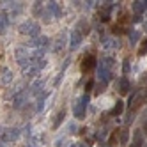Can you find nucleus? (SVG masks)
<instances>
[{
    "label": "nucleus",
    "mask_w": 147,
    "mask_h": 147,
    "mask_svg": "<svg viewBox=\"0 0 147 147\" xmlns=\"http://www.w3.org/2000/svg\"><path fill=\"white\" fill-rule=\"evenodd\" d=\"M133 11L140 16L144 13H147V0H136V2H133Z\"/></svg>",
    "instance_id": "9"
},
{
    "label": "nucleus",
    "mask_w": 147,
    "mask_h": 147,
    "mask_svg": "<svg viewBox=\"0 0 147 147\" xmlns=\"http://www.w3.org/2000/svg\"><path fill=\"white\" fill-rule=\"evenodd\" d=\"M66 46V34H60L59 39L55 41V46H53V51H60L62 48Z\"/></svg>",
    "instance_id": "20"
},
{
    "label": "nucleus",
    "mask_w": 147,
    "mask_h": 147,
    "mask_svg": "<svg viewBox=\"0 0 147 147\" xmlns=\"http://www.w3.org/2000/svg\"><path fill=\"white\" fill-rule=\"evenodd\" d=\"M119 133H121V136H119L121 145H126V144H128V140H129V131L128 129H121Z\"/></svg>",
    "instance_id": "23"
},
{
    "label": "nucleus",
    "mask_w": 147,
    "mask_h": 147,
    "mask_svg": "<svg viewBox=\"0 0 147 147\" xmlns=\"http://www.w3.org/2000/svg\"><path fill=\"white\" fill-rule=\"evenodd\" d=\"M135 140L133 142H138V144H144V133H142V129H135Z\"/></svg>",
    "instance_id": "27"
},
{
    "label": "nucleus",
    "mask_w": 147,
    "mask_h": 147,
    "mask_svg": "<svg viewBox=\"0 0 147 147\" xmlns=\"http://www.w3.org/2000/svg\"><path fill=\"white\" fill-rule=\"evenodd\" d=\"M13 80H14L13 71H11V69H4L2 76H0V83H2V85H11V83H13Z\"/></svg>",
    "instance_id": "10"
},
{
    "label": "nucleus",
    "mask_w": 147,
    "mask_h": 147,
    "mask_svg": "<svg viewBox=\"0 0 147 147\" xmlns=\"http://www.w3.org/2000/svg\"><path fill=\"white\" fill-rule=\"evenodd\" d=\"M142 131H144V135H147V121L144 122V128H142Z\"/></svg>",
    "instance_id": "38"
},
{
    "label": "nucleus",
    "mask_w": 147,
    "mask_h": 147,
    "mask_svg": "<svg viewBox=\"0 0 147 147\" xmlns=\"http://www.w3.org/2000/svg\"><path fill=\"white\" fill-rule=\"evenodd\" d=\"M89 101H90V96H89V94H83V96L80 98V103L83 105V107H87V105H89Z\"/></svg>",
    "instance_id": "31"
},
{
    "label": "nucleus",
    "mask_w": 147,
    "mask_h": 147,
    "mask_svg": "<svg viewBox=\"0 0 147 147\" xmlns=\"http://www.w3.org/2000/svg\"><path fill=\"white\" fill-rule=\"evenodd\" d=\"M126 22H129V16H128V14H124V13H121V16H119V25L122 27Z\"/></svg>",
    "instance_id": "30"
},
{
    "label": "nucleus",
    "mask_w": 147,
    "mask_h": 147,
    "mask_svg": "<svg viewBox=\"0 0 147 147\" xmlns=\"http://www.w3.org/2000/svg\"><path fill=\"white\" fill-rule=\"evenodd\" d=\"M82 39H83V36L78 32L76 28L71 30V34H69V48H71V50H76V48L82 45Z\"/></svg>",
    "instance_id": "5"
},
{
    "label": "nucleus",
    "mask_w": 147,
    "mask_h": 147,
    "mask_svg": "<svg viewBox=\"0 0 147 147\" xmlns=\"http://www.w3.org/2000/svg\"><path fill=\"white\" fill-rule=\"evenodd\" d=\"M9 27V18L5 13H0V34H4Z\"/></svg>",
    "instance_id": "19"
},
{
    "label": "nucleus",
    "mask_w": 147,
    "mask_h": 147,
    "mask_svg": "<svg viewBox=\"0 0 147 147\" xmlns=\"http://www.w3.org/2000/svg\"><path fill=\"white\" fill-rule=\"evenodd\" d=\"M48 45H50V39H48L46 36H37V37H34L32 41H30V46H32V48H37V50L45 48V46H48Z\"/></svg>",
    "instance_id": "7"
},
{
    "label": "nucleus",
    "mask_w": 147,
    "mask_h": 147,
    "mask_svg": "<svg viewBox=\"0 0 147 147\" xmlns=\"http://www.w3.org/2000/svg\"><path fill=\"white\" fill-rule=\"evenodd\" d=\"M75 129H76V126H75V124H71V126H69V131H71V133H75Z\"/></svg>",
    "instance_id": "39"
},
{
    "label": "nucleus",
    "mask_w": 147,
    "mask_h": 147,
    "mask_svg": "<svg viewBox=\"0 0 147 147\" xmlns=\"http://www.w3.org/2000/svg\"><path fill=\"white\" fill-rule=\"evenodd\" d=\"M64 117H66V110H60L57 115H55V119H53V128L57 129L59 126L62 124V121H64Z\"/></svg>",
    "instance_id": "22"
},
{
    "label": "nucleus",
    "mask_w": 147,
    "mask_h": 147,
    "mask_svg": "<svg viewBox=\"0 0 147 147\" xmlns=\"http://www.w3.org/2000/svg\"><path fill=\"white\" fill-rule=\"evenodd\" d=\"M129 90H131V85H129V80L126 78V76H122V78L119 80V92H121L122 96H124V94H128Z\"/></svg>",
    "instance_id": "13"
},
{
    "label": "nucleus",
    "mask_w": 147,
    "mask_h": 147,
    "mask_svg": "<svg viewBox=\"0 0 147 147\" xmlns=\"http://www.w3.org/2000/svg\"><path fill=\"white\" fill-rule=\"evenodd\" d=\"M129 69H131V64H129V59L126 57V59L122 60V75H128Z\"/></svg>",
    "instance_id": "26"
},
{
    "label": "nucleus",
    "mask_w": 147,
    "mask_h": 147,
    "mask_svg": "<svg viewBox=\"0 0 147 147\" xmlns=\"http://www.w3.org/2000/svg\"><path fill=\"white\" fill-rule=\"evenodd\" d=\"M45 9H46V7H43V2H34V7H32V13H34V16H43V13H45Z\"/></svg>",
    "instance_id": "21"
},
{
    "label": "nucleus",
    "mask_w": 147,
    "mask_h": 147,
    "mask_svg": "<svg viewBox=\"0 0 147 147\" xmlns=\"http://www.w3.org/2000/svg\"><path fill=\"white\" fill-rule=\"evenodd\" d=\"M129 147H144V144H138V142H133Z\"/></svg>",
    "instance_id": "36"
},
{
    "label": "nucleus",
    "mask_w": 147,
    "mask_h": 147,
    "mask_svg": "<svg viewBox=\"0 0 147 147\" xmlns=\"http://www.w3.org/2000/svg\"><path fill=\"white\" fill-rule=\"evenodd\" d=\"M20 30V34H23V36H32V37H37L39 32H41V27L39 23L32 22V20H27V22H23L22 25L18 27Z\"/></svg>",
    "instance_id": "1"
},
{
    "label": "nucleus",
    "mask_w": 147,
    "mask_h": 147,
    "mask_svg": "<svg viewBox=\"0 0 147 147\" xmlns=\"http://www.w3.org/2000/svg\"><path fill=\"white\" fill-rule=\"evenodd\" d=\"M92 87H94V82H92V80L87 82V85H85V94H89V92L92 90Z\"/></svg>",
    "instance_id": "34"
},
{
    "label": "nucleus",
    "mask_w": 147,
    "mask_h": 147,
    "mask_svg": "<svg viewBox=\"0 0 147 147\" xmlns=\"http://www.w3.org/2000/svg\"><path fill=\"white\" fill-rule=\"evenodd\" d=\"M85 110H87V107H83V105L78 101L75 107H73V115H75L76 119H85Z\"/></svg>",
    "instance_id": "11"
},
{
    "label": "nucleus",
    "mask_w": 147,
    "mask_h": 147,
    "mask_svg": "<svg viewBox=\"0 0 147 147\" xmlns=\"http://www.w3.org/2000/svg\"><path fill=\"white\" fill-rule=\"evenodd\" d=\"M45 99H46V94L39 96V99H37V107H36V110H37V112H41V110L45 108Z\"/></svg>",
    "instance_id": "29"
},
{
    "label": "nucleus",
    "mask_w": 147,
    "mask_h": 147,
    "mask_svg": "<svg viewBox=\"0 0 147 147\" xmlns=\"http://www.w3.org/2000/svg\"><path fill=\"white\" fill-rule=\"evenodd\" d=\"M96 66H98V59L94 57V55H87V57H83V60H82V71H83V73L92 71Z\"/></svg>",
    "instance_id": "4"
},
{
    "label": "nucleus",
    "mask_w": 147,
    "mask_h": 147,
    "mask_svg": "<svg viewBox=\"0 0 147 147\" xmlns=\"http://www.w3.org/2000/svg\"><path fill=\"white\" fill-rule=\"evenodd\" d=\"M46 9L51 13V16L53 18H60V14H62V11H60V5L57 4V2H48V5H46Z\"/></svg>",
    "instance_id": "12"
},
{
    "label": "nucleus",
    "mask_w": 147,
    "mask_h": 147,
    "mask_svg": "<svg viewBox=\"0 0 147 147\" xmlns=\"http://www.w3.org/2000/svg\"><path fill=\"white\" fill-rule=\"evenodd\" d=\"M145 32H147V23H145Z\"/></svg>",
    "instance_id": "42"
},
{
    "label": "nucleus",
    "mask_w": 147,
    "mask_h": 147,
    "mask_svg": "<svg viewBox=\"0 0 147 147\" xmlns=\"http://www.w3.org/2000/svg\"><path fill=\"white\" fill-rule=\"evenodd\" d=\"M14 55H16V60H18V64L22 66V67H27V64H30L28 48H25V46H20V48H16Z\"/></svg>",
    "instance_id": "3"
},
{
    "label": "nucleus",
    "mask_w": 147,
    "mask_h": 147,
    "mask_svg": "<svg viewBox=\"0 0 147 147\" xmlns=\"http://www.w3.org/2000/svg\"><path fill=\"white\" fill-rule=\"evenodd\" d=\"M142 99H144V103H147V89H145L144 94H142Z\"/></svg>",
    "instance_id": "37"
},
{
    "label": "nucleus",
    "mask_w": 147,
    "mask_h": 147,
    "mask_svg": "<svg viewBox=\"0 0 147 147\" xmlns=\"http://www.w3.org/2000/svg\"><path fill=\"white\" fill-rule=\"evenodd\" d=\"M103 48H121V43L117 39H113V37H107V39H103Z\"/></svg>",
    "instance_id": "14"
},
{
    "label": "nucleus",
    "mask_w": 147,
    "mask_h": 147,
    "mask_svg": "<svg viewBox=\"0 0 147 147\" xmlns=\"http://www.w3.org/2000/svg\"><path fill=\"white\" fill-rule=\"evenodd\" d=\"M112 76H113V75H112V71L99 64V69H98V80H99L101 83H105V85H107V83L110 82V78H112Z\"/></svg>",
    "instance_id": "6"
},
{
    "label": "nucleus",
    "mask_w": 147,
    "mask_h": 147,
    "mask_svg": "<svg viewBox=\"0 0 147 147\" xmlns=\"http://www.w3.org/2000/svg\"><path fill=\"white\" fill-rule=\"evenodd\" d=\"M105 136H107V131H105V129H99V131L96 133V138H98V140H103Z\"/></svg>",
    "instance_id": "33"
},
{
    "label": "nucleus",
    "mask_w": 147,
    "mask_h": 147,
    "mask_svg": "<svg viewBox=\"0 0 147 147\" xmlns=\"http://www.w3.org/2000/svg\"><path fill=\"white\" fill-rule=\"evenodd\" d=\"M122 112H124V101L122 99H117V101H115L113 110H112V115H113V117H119Z\"/></svg>",
    "instance_id": "17"
},
{
    "label": "nucleus",
    "mask_w": 147,
    "mask_h": 147,
    "mask_svg": "<svg viewBox=\"0 0 147 147\" xmlns=\"http://www.w3.org/2000/svg\"><path fill=\"white\" fill-rule=\"evenodd\" d=\"M0 147H7V145H5V144H4V142H0Z\"/></svg>",
    "instance_id": "40"
},
{
    "label": "nucleus",
    "mask_w": 147,
    "mask_h": 147,
    "mask_svg": "<svg viewBox=\"0 0 147 147\" xmlns=\"http://www.w3.org/2000/svg\"><path fill=\"white\" fill-rule=\"evenodd\" d=\"M20 135H22V131H20L18 128H7V129H2V131H0V142H4V144L14 142V140L20 138Z\"/></svg>",
    "instance_id": "2"
},
{
    "label": "nucleus",
    "mask_w": 147,
    "mask_h": 147,
    "mask_svg": "<svg viewBox=\"0 0 147 147\" xmlns=\"http://www.w3.org/2000/svg\"><path fill=\"white\" fill-rule=\"evenodd\" d=\"M76 30H78V32L83 36V34H89V30H90V25L85 22V20H80V22H78V25H76Z\"/></svg>",
    "instance_id": "16"
},
{
    "label": "nucleus",
    "mask_w": 147,
    "mask_h": 147,
    "mask_svg": "<svg viewBox=\"0 0 147 147\" xmlns=\"http://www.w3.org/2000/svg\"><path fill=\"white\" fill-rule=\"evenodd\" d=\"M133 22H135V23H140V22H142V16H140V14H135V16H133Z\"/></svg>",
    "instance_id": "35"
},
{
    "label": "nucleus",
    "mask_w": 147,
    "mask_h": 147,
    "mask_svg": "<svg viewBox=\"0 0 147 147\" xmlns=\"http://www.w3.org/2000/svg\"><path fill=\"white\" fill-rule=\"evenodd\" d=\"M136 53H138V57H144L147 53V39H142V43H140L138 50H136Z\"/></svg>",
    "instance_id": "24"
},
{
    "label": "nucleus",
    "mask_w": 147,
    "mask_h": 147,
    "mask_svg": "<svg viewBox=\"0 0 147 147\" xmlns=\"http://www.w3.org/2000/svg\"><path fill=\"white\" fill-rule=\"evenodd\" d=\"M43 85H45V82H43V80H36V82H34V85H32V94H39L41 89H43Z\"/></svg>",
    "instance_id": "25"
},
{
    "label": "nucleus",
    "mask_w": 147,
    "mask_h": 147,
    "mask_svg": "<svg viewBox=\"0 0 147 147\" xmlns=\"http://www.w3.org/2000/svg\"><path fill=\"white\" fill-rule=\"evenodd\" d=\"M37 73H39V69L36 67V66H28V67H23V76L25 78H34L36 75H37Z\"/></svg>",
    "instance_id": "18"
},
{
    "label": "nucleus",
    "mask_w": 147,
    "mask_h": 147,
    "mask_svg": "<svg viewBox=\"0 0 147 147\" xmlns=\"http://www.w3.org/2000/svg\"><path fill=\"white\" fill-rule=\"evenodd\" d=\"M112 32L119 36V34H128V30H126L124 27H121V25H113V27H112Z\"/></svg>",
    "instance_id": "28"
},
{
    "label": "nucleus",
    "mask_w": 147,
    "mask_h": 147,
    "mask_svg": "<svg viewBox=\"0 0 147 147\" xmlns=\"http://www.w3.org/2000/svg\"><path fill=\"white\" fill-rule=\"evenodd\" d=\"M27 98H28V92H25V90L16 94V96L13 98V107L14 108H22L23 105H25V101H27Z\"/></svg>",
    "instance_id": "8"
},
{
    "label": "nucleus",
    "mask_w": 147,
    "mask_h": 147,
    "mask_svg": "<svg viewBox=\"0 0 147 147\" xmlns=\"http://www.w3.org/2000/svg\"><path fill=\"white\" fill-rule=\"evenodd\" d=\"M99 147H108V144H101V145H99Z\"/></svg>",
    "instance_id": "41"
},
{
    "label": "nucleus",
    "mask_w": 147,
    "mask_h": 147,
    "mask_svg": "<svg viewBox=\"0 0 147 147\" xmlns=\"http://www.w3.org/2000/svg\"><path fill=\"white\" fill-rule=\"evenodd\" d=\"M105 87H107V85H105V83H101V82H98V85H96V94H98V96H99V94L105 90Z\"/></svg>",
    "instance_id": "32"
},
{
    "label": "nucleus",
    "mask_w": 147,
    "mask_h": 147,
    "mask_svg": "<svg viewBox=\"0 0 147 147\" xmlns=\"http://www.w3.org/2000/svg\"><path fill=\"white\" fill-rule=\"evenodd\" d=\"M129 45L131 46H135V45H138V41H140V37H142V32H138V30H129Z\"/></svg>",
    "instance_id": "15"
},
{
    "label": "nucleus",
    "mask_w": 147,
    "mask_h": 147,
    "mask_svg": "<svg viewBox=\"0 0 147 147\" xmlns=\"http://www.w3.org/2000/svg\"><path fill=\"white\" fill-rule=\"evenodd\" d=\"M144 147H147V144H144Z\"/></svg>",
    "instance_id": "43"
}]
</instances>
